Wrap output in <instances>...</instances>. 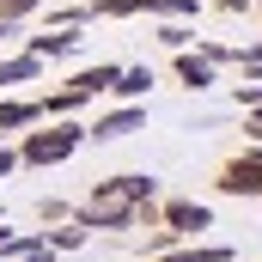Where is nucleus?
Instances as JSON below:
<instances>
[{
    "label": "nucleus",
    "mask_w": 262,
    "mask_h": 262,
    "mask_svg": "<svg viewBox=\"0 0 262 262\" xmlns=\"http://www.w3.org/2000/svg\"><path fill=\"white\" fill-rule=\"evenodd\" d=\"M152 201V177H110V183H98L92 201H85V226L92 232H122V226H140V207Z\"/></svg>",
    "instance_id": "f257e3e1"
},
{
    "label": "nucleus",
    "mask_w": 262,
    "mask_h": 262,
    "mask_svg": "<svg viewBox=\"0 0 262 262\" xmlns=\"http://www.w3.org/2000/svg\"><path fill=\"white\" fill-rule=\"evenodd\" d=\"M116 79H122V67H85V73H73L61 92H49L43 98V110L49 116H67V110H79V104H92L98 92H116Z\"/></svg>",
    "instance_id": "f03ea898"
},
{
    "label": "nucleus",
    "mask_w": 262,
    "mask_h": 262,
    "mask_svg": "<svg viewBox=\"0 0 262 262\" xmlns=\"http://www.w3.org/2000/svg\"><path fill=\"white\" fill-rule=\"evenodd\" d=\"M79 140H92V128H79V122H55V128L31 134L18 152H25V165H61L67 152H79Z\"/></svg>",
    "instance_id": "7ed1b4c3"
},
{
    "label": "nucleus",
    "mask_w": 262,
    "mask_h": 262,
    "mask_svg": "<svg viewBox=\"0 0 262 262\" xmlns=\"http://www.w3.org/2000/svg\"><path fill=\"white\" fill-rule=\"evenodd\" d=\"M220 189H226V195H262V146L244 152V159H232V165L220 171Z\"/></svg>",
    "instance_id": "20e7f679"
},
{
    "label": "nucleus",
    "mask_w": 262,
    "mask_h": 262,
    "mask_svg": "<svg viewBox=\"0 0 262 262\" xmlns=\"http://www.w3.org/2000/svg\"><path fill=\"white\" fill-rule=\"evenodd\" d=\"M134 128H146V110L128 104V110H110V116L92 128V140H122V134H134Z\"/></svg>",
    "instance_id": "39448f33"
},
{
    "label": "nucleus",
    "mask_w": 262,
    "mask_h": 262,
    "mask_svg": "<svg viewBox=\"0 0 262 262\" xmlns=\"http://www.w3.org/2000/svg\"><path fill=\"white\" fill-rule=\"evenodd\" d=\"M165 226H171L177 238H183V232H207V207H201V201H171V207H165Z\"/></svg>",
    "instance_id": "423d86ee"
},
{
    "label": "nucleus",
    "mask_w": 262,
    "mask_h": 262,
    "mask_svg": "<svg viewBox=\"0 0 262 262\" xmlns=\"http://www.w3.org/2000/svg\"><path fill=\"white\" fill-rule=\"evenodd\" d=\"M43 73V55H18V61H0V85H12V79H37Z\"/></svg>",
    "instance_id": "0eeeda50"
},
{
    "label": "nucleus",
    "mask_w": 262,
    "mask_h": 262,
    "mask_svg": "<svg viewBox=\"0 0 262 262\" xmlns=\"http://www.w3.org/2000/svg\"><path fill=\"white\" fill-rule=\"evenodd\" d=\"M43 116V104H0V128L12 134V128H25V122H37Z\"/></svg>",
    "instance_id": "6e6552de"
},
{
    "label": "nucleus",
    "mask_w": 262,
    "mask_h": 262,
    "mask_svg": "<svg viewBox=\"0 0 262 262\" xmlns=\"http://www.w3.org/2000/svg\"><path fill=\"white\" fill-rule=\"evenodd\" d=\"M79 43V31H55V37H31V55H67Z\"/></svg>",
    "instance_id": "1a4fd4ad"
},
{
    "label": "nucleus",
    "mask_w": 262,
    "mask_h": 262,
    "mask_svg": "<svg viewBox=\"0 0 262 262\" xmlns=\"http://www.w3.org/2000/svg\"><path fill=\"white\" fill-rule=\"evenodd\" d=\"M146 85H152V73H146V67H122V79H116V92H122V98H140Z\"/></svg>",
    "instance_id": "9d476101"
},
{
    "label": "nucleus",
    "mask_w": 262,
    "mask_h": 262,
    "mask_svg": "<svg viewBox=\"0 0 262 262\" xmlns=\"http://www.w3.org/2000/svg\"><path fill=\"white\" fill-rule=\"evenodd\" d=\"M177 79H183V85H207V61H195V55H177Z\"/></svg>",
    "instance_id": "9b49d317"
},
{
    "label": "nucleus",
    "mask_w": 262,
    "mask_h": 262,
    "mask_svg": "<svg viewBox=\"0 0 262 262\" xmlns=\"http://www.w3.org/2000/svg\"><path fill=\"white\" fill-rule=\"evenodd\" d=\"M43 0H0V25H18V18H31Z\"/></svg>",
    "instance_id": "f8f14e48"
},
{
    "label": "nucleus",
    "mask_w": 262,
    "mask_h": 262,
    "mask_svg": "<svg viewBox=\"0 0 262 262\" xmlns=\"http://www.w3.org/2000/svg\"><path fill=\"white\" fill-rule=\"evenodd\" d=\"M49 244H55V250H73V244H85V220H73V226H61V232H49Z\"/></svg>",
    "instance_id": "ddd939ff"
},
{
    "label": "nucleus",
    "mask_w": 262,
    "mask_h": 262,
    "mask_svg": "<svg viewBox=\"0 0 262 262\" xmlns=\"http://www.w3.org/2000/svg\"><path fill=\"white\" fill-rule=\"evenodd\" d=\"M165 262H226V250H171Z\"/></svg>",
    "instance_id": "4468645a"
},
{
    "label": "nucleus",
    "mask_w": 262,
    "mask_h": 262,
    "mask_svg": "<svg viewBox=\"0 0 262 262\" xmlns=\"http://www.w3.org/2000/svg\"><path fill=\"white\" fill-rule=\"evenodd\" d=\"M140 6H146V0H104L98 12H110V18H128V12H140Z\"/></svg>",
    "instance_id": "2eb2a0df"
},
{
    "label": "nucleus",
    "mask_w": 262,
    "mask_h": 262,
    "mask_svg": "<svg viewBox=\"0 0 262 262\" xmlns=\"http://www.w3.org/2000/svg\"><path fill=\"white\" fill-rule=\"evenodd\" d=\"M146 12H195V0H146Z\"/></svg>",
    "instance_id": "dca6fc26"
},
{
    "label": "nucleus",
    "mask_w": 262,
    "mask_h": 262,
    "mask_svg": "<svg viewBox=\"0 0 262 262\" xmlns=\"http://www.w3.org/2000/svg\"><path fill=\"white\" fill-rule=\"evenodd\" d=\"M37 220H43V226H49V220H67V207L61 201H37Z\"/></svg>",
    "instance_id": "f3484780"
},
{
    "label": "nucleus",
    "mask_w": 262,
    "mask_h": 262,
    "mask_svg": "<svg viewBox=\"0 0 262 262\" xmlns=\"http://www.w3.org/2000/svg\"><path fill=\"white\" fill-rule=\"evenodd\" d=\"M18 159H25V152H12V146H0V177H6V171H12Z\"/></svg>",
    "instance_id": "a211bd4d"
},
{
    "label": "nucleus",
    "mask_w": 262,
    "mask_h": 262,
    "mask_svg": "<svg viewBox=\"0 0 262 262\" xmlns=\"http://www.w3.org/2000/svg\"><path fill=\"white\" fill-rule=\"evenodd\" d=\"M220 6H226V12H250V0H220Z\"/></svg>",
    "instance_id": "6ab92c4d"
},
{
    "label": "nucleus",
    "mask_w": 262,
    "mask_h": 262,
    "mask_svg": "<svg viewBox=\"0 0 262 262\" xmlns=\"http://www.w3.org/2000/svg\"><path fill=\"white\" fill-rule=\"evenodd\" d=\"M49 250H55V244H49ZM49 250H25V262H49Z\"/></svg>",
    "instance_id": "aec40b11"
},
{
    "label": "nucleus",
    "mask_w": 262,
    "mask_h": 262,
    "mask_svg": "<svg viewBox=\"0 0 262 262\" xmlns=\"http://www.w3.org/2000/svg\"><path fill=\"white\" fill-rule=\"evenodd\" d=\"M0 37H6V25H0Z\"/></svg>",
    "instance_id": "412c9836"
},
{
    "label": "nucleus",
    "mask_w": 262,
    "mask_h": 262,
    "mask_svg": "<svg viewBox=\"0 0 262 262\" xmlns=\"http://www.w3.org/2000/svg\"><path fill=\"white\" fill-rule=\"evenodd\" d=\"M256 6H262V0H256Z\"/></svg>",
    "instance_id": "4be33fe9"
}]
</instances>
